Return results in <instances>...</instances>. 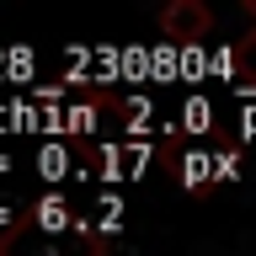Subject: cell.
I'll return each instance as SVG.
<instances>
[{
  "instance_id": "1",
  "label": "cell",
  "mask_w": 256,
  "mask_h": 256,
  "mask_svg": "<svg viewBox=\"0 0 256 256\" xmlns=\"http://www.w3.org/2000/svg\"><path fill=\"white\" fill-rule=\"evenodd\" d=\"M107 251H112V235L86 224L59 198H48L27 219L0 230V256H107Z\"/></svg>"
},
{
  "instance_id": "2",
  "label": "cell",
  "mask_w": 256,
  "mask_h": 256,
  "mask_svg": "<svg viewBox=\"0 0 256 256\" xmlns=\"http://www.w3.org/2000/svg\"><path fill=\"white\" fill-rule=\"evenodd\" d=\"M208 27H214V16H208L203 0H171V6L160 11V32H166L171 43H203Z\"/></svg>"
}]
</instances>
